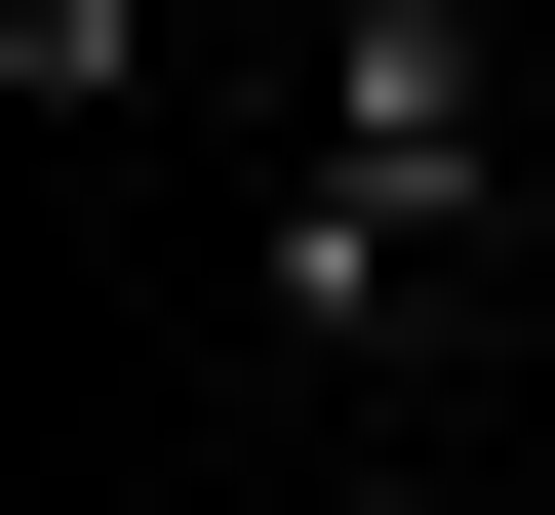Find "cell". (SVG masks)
Instances as JSON below:
<instances>
[{
  "label": "cell",
  "mask_w": 555,
  "mask_h": 515,
  "mask_svg": "<svg viewBox=\"0 0 555 515\" xmlns=\"http://www.w3.org/2000/svg\"><path fill=\"white\" fill-rule=\"evenodd\" d=\"M516 119H555V40L516 0H358V40H318V159H278V357H358L397 278H476V198H516Z\"/></svg>",
  "instance_id": "1"
}]
</instances>
